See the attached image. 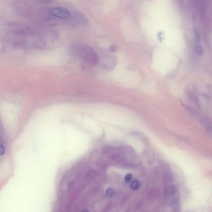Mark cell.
Instances as JSON below:
<instances>
[{
  "instance_id": "cell-1",
  "label": "cell",
  "mask_w": 212,
  "mask_h": 212,
  "mask_svg": "<svg viewBox=\"0 0 212 212\" xmlns=\"http://www.w3.org/2000/svg\"><path fill=\"white\" fill-rule=\"evenodd\" d=\"M78 53L83 60L92 66L99 63V58L94 50L87 45H82L78 48Z\"/></svg>"
},
{
  "instance_id": "cell-2",
  "label": "cell",
  "mask_w": 212,
  "mask_h": 212,
  "mask_svg": "<svg viewBox=\"0 0 212 212\" xmlns=\"http://www.w3.org/2000/svg\"><path fill=\"white\" fill-rule=\"evenodd\" d=\"M49 14L53 17H57L61 19H67L70 17V11L67 9L63 7H53L48 10Z\"/></svg>"
},
{
  "instance_id": "cell-3",
  "label": "cell",
  "mask_w": 212,
  "mask_h": 212,
  "mask_svg": "<svg viewBox=\"0 0 212 212\" xmlns=\"http://www.w3.org/2000/svg\"><path fill=\"white\" fill-rule=\"evenodd\" d=\"M69 19H70V23L75 26H84L88 23L87 17L82 12L79 11H76L72 14H70Z\"/></svg>"
},
{
  "instance_id": "cell-4",
  "label": "cell",
  "mask_w": 212,
  "mask_h": 212,
  "mask_svg": "<svg viewBox=\"0 0 212 212\" xmlns=\"http://www.w3.org/2000/svg\"><path fill=\"white\" fill-rule=\"evenodd\" d=\"M103 69L107 70H113L117 64V59L111 55H104L99 59V63Z\"/></svg>"
},
{
  "instance_id": "cell-5",
  "label": "cell",
  "mask_w": 212,
  "mask_h": 212,
  "mask_svg": "<svg viewBox=\"0 0 212 212\" xmlns=\"http://www.w3.org/2000/svg\"><path fill=\"white\" fill-rule=\"evenodd\" d=\"M140 186V183L137 180H134L132 182L131 184V188L133 190H137L138 189Z\"/></svg>"
},
{
  "instance_id": "cell-6",
  "label": "cell",
  "mask_w": 212,
  "mask_h": 212,
  "mask_svg": "<svg viewBox=\"0 0 212 212\" xmlns=\"http://www.w3.org/2000/svg\"><path fill=\"white\" fill-rule=\"evenodd\" d=\"M106 194L108 196H112L115 194V190L112 188H109L107 190Z\"/></svg>"
},
{
  "instance_id": "cell-7",
  "label": "cell",
  "mask_w": 212,
  "mask_h": 212,
  "mask_svg": "<svg viewBox=\"0 0 212 212\" xmlns=\"http://www.w3.org/2000/svg\"><path fill=\"white\" fill-rule=\"evenodd\" d=\"M132 174H128L126 175L125 178V180L127 182H129L132 180Z\"/></svg>"
},
{
  "instance_id": "cell-8",
  "label": "cell",
  "mask_w": 212,
  "mask_h": 212,
  "mask_svg": "<svg viewBox=\"0 0 212 212\" xmlns=\"http://www.w3.org/2000/svg\"><path fill=\"white\" fill-rule=\"evenodd\" d=\"M110 50L112 52H115L117 50V48L116 46H112L110 48Z\"/></svg>"
},
{
  "instance_id": "cell-9",
  "label": "cell",
  "mask_w": 212,
  "mask_h": 212,
  "mask_svg": "<svg viewBox=\"0 0 212 212\" xmlns=\"http://www.w3.org/2000/svg\"><path fill=\"white\" fill-rule=\"evenodd\" d=\"M82 212H88V210H83V211H82Z\"/></svg>"
}]
</instances>
